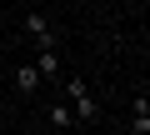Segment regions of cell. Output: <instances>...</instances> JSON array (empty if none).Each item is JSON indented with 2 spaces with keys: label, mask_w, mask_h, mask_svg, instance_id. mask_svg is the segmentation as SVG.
Instances as JSON below:
<instances>
[{
  "label": "cell",
  "mask_w": 150,
  "mask_h": 135,
  "mask_svg": "<svg viewBox=\"0 0 150 135\" xmlns=\"http://www.w3.org/2000/svg\"><path fill=\"white\" fill-rule=\"evenodd\" d=\"M60 90L75 110V125H100V100L85 90V80H75V75H60Z\"/></svg>",
  "instance_id": "obj_1"
},
{
  "label": "cell",
  "mask_w": 150,
  "mask_h": 135,
  "mask_svg": "<svg viewBox=\"0 0 150 135\" xmlns=\"http://www.w3.org/2000/svg\"><path fill=\"white\" fill-rule=\"evenodd\" d=\"M45 120H50V130H70V125H75V110H70V100H50Z\"/></svg>",
  "instance_id": "obj_5"
},
{
  "label": "cell",
  "mask_w": 150,
  "mask_h": 135,
  "mask_svg": "<svg viewBox=\"0 0 150 135\" xmlns=\"http://www.w3.org/2000/svg\"><path fill=\"white\" fill-rule=\"evenodd\" d=\"M40 85H45V75L35 70V60H30V65H15V90H20V95H35Z\"/></svg>",
  "instance_id": "obj_4"
},
{
  "label": "cell",
  "mask_w": 150,
  "mask_h": 135,
  "mask_svg": "<svg viewBox=\"0 0 150 135\" xmlns=\"http://www.w3.org/2000/svg\"><path fill=\"white\" fill-rule=\"evenodd\" d=\"M145 95H150V80H145Z\"/></svg>",
  "instance_id": "obj_7"
},
{
  "label": "cell",
  "mask_w": 150,
  "mask_h": 135,
  "mask_svg": "<svg viewBox=\"0 0 150 135\" xmlns=\"http://www.w3.org/2000/svg\"><path fill=\"white\" fill-rule=\"evenodd\" d=\"M35 70H40L45 80H60V75H65V65H60V45H40V55H35Z\"/></svg>",
  "instance_id": "obj_3"
},
{
  "label": "cell",
  "mask_w": 150,
  "mask_h": 135,
  "mask_svg": "<svg viewBox=\"0 0 150 135\" xmlns=\"http://www.w3.org/2000/svg\"><path fill=\"white\" fill-rule=\"evenodd\" d=\"M130 120H150V95H145V90L130 100Z\"/></svg>",
  "instance_id": "obj_6"
},
{
  "label": "cell",
  "mask_w": 150,
  "mask_h": 135,
  "mask_svg": "<svg viewBox=\"0 0 150 135\" xmlns=\"http://www.w3.org/2000/svg\"><path fill=\"white\" fill-rule=\"evenodd\" d=\"M20 25H25V35L35 40V50H40V45H55V25L45 20V10H25Z\"/></svg>",
  "instance_id": "obj_2"
}]
</instances>
